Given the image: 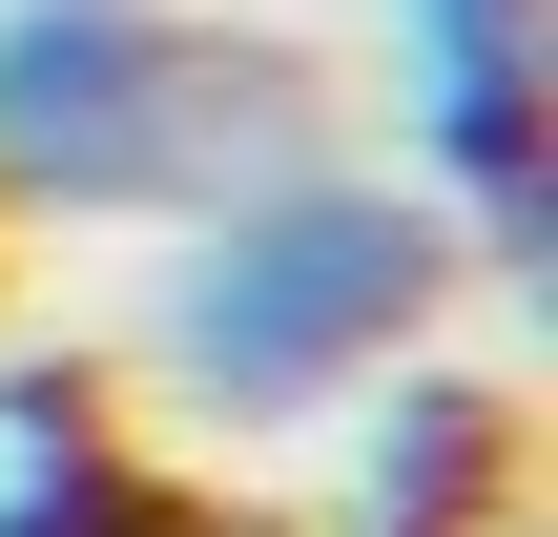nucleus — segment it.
Masks as SVG:
<instances>
[{
	"label": "nucleus",
	"mask_w": 558,
	"mask_h": 537,
	"mask_svg": "<svg viewBox=\"0 0 558 537\" xmlns=\"http://www.w3.org/2000/svg\"><path fill=\"white\" fill-rule=\"evenodd\" d=\"M456 207L414 186V166H331V145H290V166H248V186H207L186 228H166V290H145V373H166V414L186 435H331L393 352H435V310H456Z\"/></svg>",
	"instance_id": "nucleus-1"
},
{
	"label": "nucleus",
	"mask_w": 558,
	"mask_h": 537,
	"mask_svg": "<svg viewBox=\"0 0 558 537\" xmlns=\"http://www.w3.org/2000/svg\"><path fill=\"white\" fill-rule=\"evenodd\" d=\"M207 537H228V517H207Z\"/></svg>",
	"instance_id": "nucleus-6"
},
{
	"label": "nucleus",
	"mask_w": 558,
	"mask_h": 537,
	"mask_svg": "<svg viewBox=\"0 0 558 537\" xmlns=\"http://www.w3.org/2000/svg\"><path fill=\"white\" fill-rule=\"evenodd\" d=\"M393 21V145L456 207L476 269L558 248V0H373Z\"/></svg>",
	"instance_id": "nucleus-3"
},
{
	"label": "nucleus",
	"mask_w": 558,
	"mask_h": 537,
	"mask_svg": "<svg viewBox=\"0 0 558 537\" xmlns=\"http://www.w3.org/2000/svg\"><path fill=\"white\" fill-rule=\"evenodd\" d=\"M331 537H518V393L393 352L331 414Z\"/></svg>",
	"instance_id": "nucleus-4"
},
{
	"label": "nucleus",
	"mask_w": 558,
	"mask_h": 537,
	"mask_svg": "<svg viewBox=\"0 0 558 537\" xmlns=\"http://www.w3.org/2000/svg\"><path fill=\"white\" fill-rule=\"evenodd\" d=\"M311 83L186 0H0V207L41 228H186L207 186L290 166Z\"/></svg>",
	"instance_id": "nucleus-2"
},
{
	"label": "nucleus",
	"mask_w": 558,
	"mask_h": 537,
	"mask_svg": "<svg viewBox=\"0 0 558 537\" xmlns=\"http://www.w3.org/2000/svg\"><path fill=\"white\" fill-rule=\"evenodd\" d=\"M0 537H207V497L104 414L83 352H0Z\"/></svg>",
	"instance_id": "nucleus-5"
}]
</instances>
